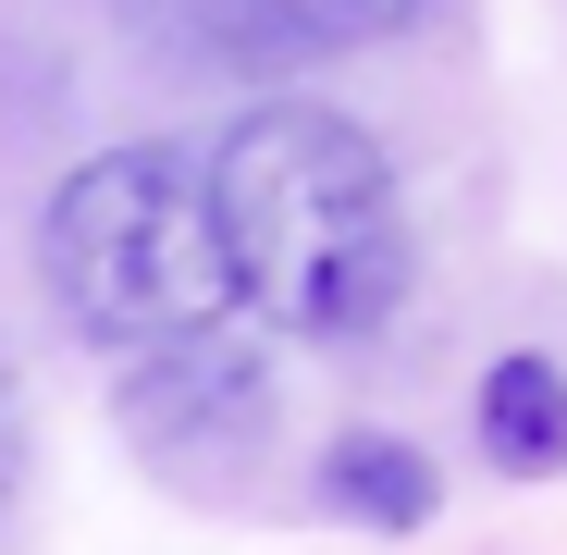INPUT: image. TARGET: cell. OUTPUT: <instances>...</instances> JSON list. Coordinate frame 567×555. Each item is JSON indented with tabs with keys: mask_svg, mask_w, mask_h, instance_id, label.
Returning <instances> with one entry per match:
<instances>
[{
	"mask_svg": "<svg viewBox=\"0 0 567 555\" xmlns=\"http://www.w3.org/2000/svg\"><path fill=\"white\" fill-rule=\"evenodd\" d=\"M468 432H482V470L494 482H555L567 470V370L555 358H494L482 395H468Z\"/></svg>",
	"mask_w": 567,
	"mask_h": 555,
	"instance_id": "obj_5",
	"label": "cell"
},
{
	"mask_svg": "<svg viewBox=\"0 0 567 555\" xmlns=\"http://www.w3.org/2000/svg\"><path fill=\"white\" fill-rule=\"evenodd\" d=\"M210 173V235H223V285L259 333L297 346H370L408 309V198L395 161L358 112L333 100H259L198 148Z\"/></svg>",
	"mask_w": 567,
	"mask_h": 555,
	"instance_id": "obj_1",
	"label": "cell"
},
{
	"mask_svg": "<svg viewBox=\"0 0 567 555\" xmlns=\"http://www.w3.org/2000/svg\"><path fill=\"white\" fill-rule=\"evenodd\" d=\"M13 482H25V383L0 358V518H13Z\"/></svg>",
	"mask_w": 567,
	"mask_h": 555,
	"instance_id": "obj_6",
	"label": "cell"
},
{
	"mask_svg": "<svg viewBox=\"0 0 567 555\" xmlns=\"http://www.w3.org/2000/svg\"><path fill=\"white\" fill-rule=\"evenodd\" d=\"M309 482H321V518H346V531H383V543L432 531V506H444L432 456H420L408 432H333Z\"/></svg>",
	"mask_w": 567,
	"mask_h": 555,
	"instance_id": "obj_4",
	"label": "cell"
},
{
	"mask_svg": "<svg viewBox=\"0 0 567 555\" xmlns=\"http://www.w3.org/2000/svg\"><path fill=\"white\" fill-rule=\"evenodd\" d=\"M112 420L173 494H235L271 456V432H284V383H271L259 321H198L173 346H136Z\"/></svg>",
	"mask_w": 567,
	"mask_h": 555,
	"instance_id": "obj_3",
	"label": "cell"
},
{
	"mask_svg": "<svg viewBox=\"0 0 567 555\" xmlns=\"http://www.w3.org/2000/svg\"><path fill=\"white\" fill-rule=\"evenodd\" d=\"M38 285L100 358L235 321L198 148H100V161H74L50 185V210H38Z\"/></svg>",
	"mask_w": 567,
	"mask_h": 555,
	"instance_id": "obj_2",
	"label": "cell"
}]
</instances>
